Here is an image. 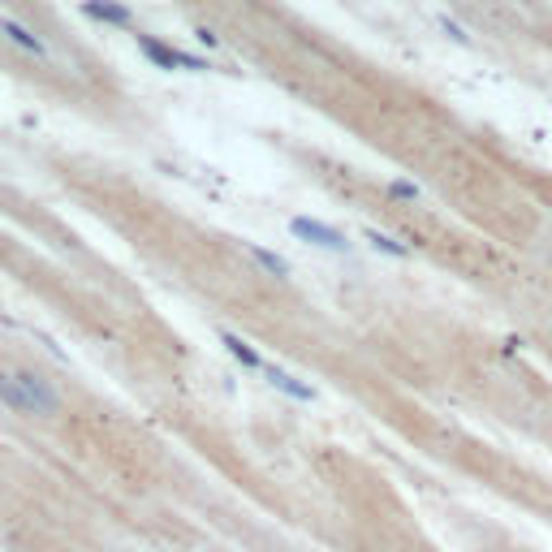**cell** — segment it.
I'll list each match as a JSON object with an SVG mask.
<instances>
[{
	"label": "cell",
	"mask_w": 552,
	"mask_h": 552,
	"mask_svg": "<svg viewBox=\"0 0 552 552\" xmlns=\"http://www.w3.org/2000/svg\"><path fill=\"white\" fill-rule=\"evenodd\" d=\"M220 345H225V354L234 358L237 367H246V372H263L268 363H263V354H259L255 345L246 341V336H237V333H220Z\"/></svg>",
	"instance_id": "6"
},
{
	"label": "cell",
	"mask_w": 552,
	"mask_h": 552,
	"mask_svg": "<svg viewBox=\"0 0 552 552\" xmlns=\"http://www.w3.org/2000/svg\"><path fill=\"white\" fill-rule=\"evenodd\" d=\"M367 246L372 251H384V255H393V259H410V246H401L397 237H389V234H380V229H367Z\"/></svg>",
	"instance_id": "9"
},
{
	"label": "cell",
	"mask_w": 552,
	"mask_h": 552,
	"mask_svg": "<svg viewBox=\"0 0 552 552\" xmlns=\"http://www.w3.org/2000/svg\"><path fill=\"white\" fill-rule=\"evenodd\" d=\"M138 52L156 69H169V74H203V69H212V60L195 57V52H186V48L169 40H156V35H138Z\"/></svg>",
	"instance_id": "2"
},
{
	"label": "cell",
	"mask_w": 552,
	"mask_h": 552,
	"mask_svg": "<svg viewBox=\"0 0 552 552\" xmlns=\"http://www.w3.org/2000/svg\"><path fill=\"white\" fill-rule=\"evenodd\" d=\"M195 35H198V43H207V48H216V31H207V26H198Z\"/></svg>",
	"instance_id": "11"
},
{
	"label": "cell",
	"mask_w": 552,
	"mask_h": 552,
	"mask_svg": "<svg viewBox=\"0 0 552 552\" xmlns=\"http://www.w3.org/2000/svg\"><path fill=\"white\" fill-rule=\"evenodd\" d=\"M290 234L302 237V242H311V246H319V251H350V237L319 216H294L290 220Z\"/></svg>",
	"instance_id": "3"
},
{
	"label": "cell",
	"mask_w": 552,
	"mask_h": 552,
	"mask_svg": "<svg viewBox=\"0 0 552 552\" xmlns=\"http://www.w3.org/2000/svg\"><path fill=\"white\" fill-rule=\"evenodd\" d=\"M0 401L9 410L31 414V419H52V414H60V393L43 375H31V372H0Z\"/></svg>",
	"instance_id": "1"
},
{
	"label": "cell",
	"mask_w": 552,
	"mask_h": 552,
	"mask_svg": "<svg viewBox=\"0 0 552 552\" xmlns=\"http://www.w3.org/2000/svg\"><path fill=\"white\" fill-rule=\"evenodd\" d=\"M263 375H268V384L272 389H281V393L290 397V401H298V406H311L316 401V384H307L302 375H294L290 367H263Z\"/></svg>",
	"instance_id": "4"
},
{
	"label": "cell",
	"mask_w": 552,
	"mask_h": 552,
	"mask_svg": "<svg viewBox=\"0 0 552 552\" xmlns=\"http://www.w3.org/2000/svg\"><path fill=\"white\" fill-rule=\"evenodd\" d=\"M389 195L401 198V203H419V198H423V186L410 178H389Z\"/></svg>",
	"instance_id": "10"
},
{
	"label": "cell",
	"mask_w": 552,
	"mask_h": 552,
	"mask_svg": "<svg viewBox=\"0 0 552 552\" xmlns=\"http://www.w3.org/2000/svg\"><path fill=\"white\" fill-rule=\"evenodd\" d=\"M82 14L104 22V26H117V31H134V14L117 0H82Z\"/></svg>",
	"instance_id": "5"
},
{
	"label": "cell",
	"mask_w": 552,
	"mask_h": 552,
	"mask_svg": "<svg viewBox=\"0 0 552 552\" xmlns=\"http://www.w3.org/2000/svg\"><path fill=\"white\" fill-rule=\"evenodd\" d=\"M242 251H246V255L255 259V263H259V268H263L268 276H276V281H290V276H294V268H290V259L281 255V251H268L263 242H246Z\"/></svg>",
	"instance_id": "7"
},
{
	"label": "cell",
	"mask_w": 552,
	"mask_h": 552,
	"mask_svg": "<svg viewBox=\"0 0 552 552\" xmlns=\"http://www.w3.org/2000/svg\"><path fill=\"white\" fill-rule=\"evenodd\" d=\"M0 35L9 43H18V48H26L31 57H48V43L31 31V26H22V22H14V18H0Z\"/></svg>",
	"instance_id": "8"
}]
</instances>
